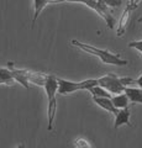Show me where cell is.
I'll list each match as a JSON object with an SVG mask.
<instances>
[{"instance_id": "1", "label": "cell", "mask_w": 142, "mask_h": 148, "mask_svg": "<svg viewBox=\"0 0 142 148\" xmlns=\"http://www.w3.org/2000/svg\"><path fill=\"white\" fill-rule=\"evenodd\" d=\"M72 45H74L75 47L80 48L82 51L89 53V54H93V56H97L102 59V62L105 64H115V66H126L127 62L126 59L121 58L119 54H114L111 52H109L106 49H100L97 48L94 46H90V45H85V43H82L80 41L78 40H72Z\"/></svg>"}, {"instance_id": "2", "label": "cell", "mask_w": 142, "mask_h": 148, "mask_svg": "<svg viewBox=\"0 0 142 148\" xmlns=\"http://www.w3.org/2000/svg\"><path fill=\"white\" fill-rule=\"evenodd\" d=\"M62 1H73V3H83L86 6H89L90 9L98 14V15L102 16L109 29H114V25H115V18L111 15V12L109 11L108 5H105L103 3L95 1V0H51V3H62Z\"/></svg>"}, {"instance_id": "3", "label": "cell", "mask_w": 142, "mask_h": 148, "mask_svg": "<svg viewBox=\"0 0 142 148\" xmlns=\"http://www.w3.org/2000/svg\"><path fill=\"white\" fill-rule=\"evenodd\" d=\"M58 80V94L62 95H67L71 92H74L77 90H90L91 88L99 85L98 79H86L79 83H74V82H69V80H64L61 78H57Z\"/></svg>"}, {"instance_id": "4", "label": "cell", "mask_w": 142, "mask_h": 148, "mask_svg": "<svg viewBox=\"0 0 142 148\" xmlns=\"http://www.w3.org/2000/svg\"><path fill=\"white\" fill-rule=\"evenodd\" d=\"M98 82H99L100 86H103L104 89H106L109 92H111V94H117V95L122 94L126 88L122 84L121 78H119L117 75H115V74H113V73L99 78Z\"/></svg>"}, {"instance_id": "5", "label": "cell", "mask_w": 142, "mask_h": 148, "mask_svg": "<svg viewBox=\"0 0 142 148\" xmlns=\"http://www.w3.org/2000/svg\"><path fill=\"white\" fill-rule=\"evenodd\" d=\"M58 80L56 77L53 75H47V80L45 83V90H46V94H47V99H53L56 98V94L58 92Z\"/></svg>"}, {"instance_id": "6", "label": "cell", "mask_w": 142, "mask_h": 148, "mask_svg": "<svg viewBox=\"0 0 142 148\" xmlns=\"http://www.w3.org/2000/svg\"><path fill=\"white\" fill-rule=\"evenodd\" d=\"M22 73H24V75L27 78V80L30 83H34V84L40 86H43L46 80H47V75L42 73H36L32 71H27V69H22Z\"/></svg>"}, {"instance_id": "7", "label": "cell", "mask_w": 142, "mask_h": 148, "mask_svg": "<svg viewBox=\"0 0 142 148\" xmlns=\"http://www.w3.org/2000/svg\"><path fill=\"white\" fill-rule=\"evenodd\" d=\"M130 109L129 108H125V109H121L119 110L117 115L115 116V123H114V128L117 130L122 125H127V126H132L131 122H130Z\"/></svg>"}, {"instance_id": "8", "label": "cell", "mask_w": 142, "mask_h": 148, "mask_svg": "<svg viewBox=\"0 0 142 148\" xmlns=\"http://www.w3.org/2000/svg\"><path fill=\"white\" fill-rule=\"evenodd\" d=\"M134 11L129 6V5H126L125 8V10H123L122 12V15L120 17V21H119V25H117V29H116V35L119 37H121L123 34H125V31H126V26H127V22H129V17H130V14Z\"/></svg>"}, {"instance_id": "9", "label": "cell", "mask_w": 142, "mask_h": 148, "mask_svg": "<svg viewBox=\"0 0 142 148\" xmlns=\"http://www.w3.org/2000/svg\"><path fill=\"white\" fill-rule=\"evenodd\" d=\"M93 100H94V103L97 104L98 106H100L102 109L109 111L110 114H114L115 116L117 115L119 109H116L115 106H114L111 99H109V98H98V96H93Z\"/></svg>"}, {"instance_id": "10", "label": "cell", "mask_w": 142, "mask_h": 148, "mask_svg": "<svg viewBox=\"0 0 142 148\" xmlns=\"http://www.w3.org/2000/svg\"><path fill=\"white\" fill-rule=\"evenodd\" d=\"M57 112V99H49L48 100V108H47V130L48 131H52L53 130V121H54V116H56Z\"/></svg>"}, {"instance_id": "11", "label": "cell", "mask_w": 142, "mask_h": 148, "mask_svg": "<svg viewBox=\"0 0 142 148\" xmlns=\"http://www.w3.org/2000/svg\"><path fill=\"white\" fill-rule=\"evenodd\" d=\"M125 94L127 95V98L131 103L135 104H142V89L141 88H131L126 86L125 88Z\"/></svg>"}, {"instance_id": "12", "label": "cell", "mask_w": 142, "mask_h": 148, "mask_svg": "<svg viewBox=\"0 0 142 148\" xmlns=\"http://www.w3.org/2000/svg\"><path fill=\"white\" fill-rule=\"evenodd\" d=\"M111 101L114 106H115L116 109L121 110V109H125V108H129V98H127V95L125 92H122V94H119V95H115L111 98Z\"/></svg>"}, {"instance_id": "13", "label": "cell", "mask_w": 142, "mask_h": 148, "mask_svg": "<svg viewBox=\"0 0 142 148\" xmlns=\"http://www.w3.org/2000/svg\"><path fill=\"white\" fill-rule=\"evenodd\" d=\"M16 80L14 79L12 73L8 68H0V84H9L12 85Z\"/></svg>"}, {"instance_id": "14", "label": "cell", "mask_w": 142, "mask_h": 148, "mask_svg": "<svg viewBox=\"0 0 142 148\" xmlns=\"http://www.w3.org/2000/svg\"><path fill=\"white\" fill-rule=\"evenodd\" d=\"M47 4H51V0H34L35 12H34V18H32V26L35 25V22H36V20H37V17L41 14V11L47 6Z\"/></svg>"}, {"instance_id": "15", "label": "cell", "mask_w": 142, "mask_h": 148, "mask_svg": "<svg viewBox=\"0 0 142 148\" xmlns=\"http://www.w3.org/2000/svg\"><path fill=\"white\" fill-rule=\"evenodd\" d=\"M89 91L93 94V96H98V98H109V99L113 98L111 94H109V91L106 89H104L103 86H100V85H97V86L91 88Z\"/></svg>"}, {"instance_id": "16", "label": "cell", "mask_w": 142, "mask_h": 148, "mask_svg": "<svg viewBox=\"0 0 142 148\" xmlns=\"http://www.w3.org/2000/svg\"><path fill=\"white\" fill-rule=\"evenodd\" d=\"M129 47L130 48H135V49L140 51V52L142 53V40L141 41H132V42L129 43ZM136 84H139V86L142 88V75L136 80Z\"/></svg>"}, {"instance_id": "17", "label": "cell", "mask_w": 142, "mask_h": 148, "mask_svg": "<svg viewBox=\"0 0 142 148\" xmlns=\"http://www.w3.org/2000/svg\"><path fill=\"white\" fill-rule=\"evenodd\" d=\"M74 143L77 148H94L93 145L89 141H86L85 138H77Z\"/></svg>"}, {"instance_id": "18", "label": "cell", "mask_w": 142, "mask_h": 148, "mask_svg": "<svg viewBox=\"0 0 142 148\" xmlns=\"http://www.w3.org/2000/svg\"><path fill=\"white\" fill-rule=\"evenodd\" d=\"M141 1H142V0H129V1H127V5H129L132 10H136V9L139 8Z\"/></svg>"}, {"instance_id": "19", "label": "cell", "mask_w": 142, "mask_h": 148, "mask_svg": "<svg viewBox=\"0 0 142 148\" xmlns=\"http://www.w3.org/2000/svg\"><path fill=\"white\" fill-rule=\"evenodd\" d=\"M16 148H25V145H24V143H21V145H19Z\"/></svg>"}, {"instance_id": "20", "label": "cell", "mask_w": 142, "mask_h": 148, "mask_svg": "<svg viewBox=\"0 0 142 148\" xmlns=\"http://www.w3.org/2000/svg\"><path fill=\"white\" fill-rule=\"evenodd\" d=\"M140 21H142V18H141V20H140Z\"/></svg>"}, {"instance_id": "21", "label": "cell", "mask_w": 142, "mask_h": 148, "mask_svg": "<svg viewBox=\"0 0 142 148\" xmlns=\"http://www.w3.org/2000/svg\"><path fill=\"white\" fill-rule=\"evenodd\" d=\"M141 89H142V88H141Z\"/></svg>"}]
</instances>
